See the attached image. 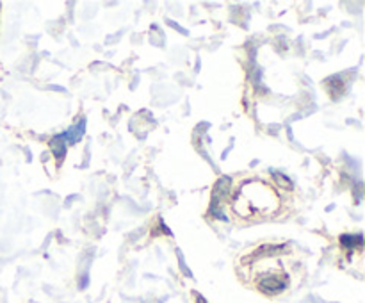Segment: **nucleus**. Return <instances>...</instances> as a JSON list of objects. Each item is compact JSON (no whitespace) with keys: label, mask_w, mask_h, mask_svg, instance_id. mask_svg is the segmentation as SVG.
<instances>
[{"label":"nucleus","mask_w":365,"mask_h":303,"mask_svg":"<svg viewBox=\"0 0 365 303\" xmlns=\"http://www.w3.org/2000/svg\"><path fill=\"white\" fill-rule=\"evenodd\" d=\"M240 266L250 273L256 289L264 294H280L290 282V276L285 270L287 257L284 246H260L240 260Z\"/></svg>","instance_id":"nucleus-1"},{"label":"nucleus","mask_w":365,"mask_h":303,"mask_svg":"<svg viewBox=\"0 0 365 303\" xmlns=\"http://www.w3.org/2000/svg\"><path fill=\"white\" fill-rule=\"evenodd\" d=\"M280 210V194L260 178L242 180L232 196V212L242 222H262Z\"/></svg>","instance_id":"nucleus-2"},{"label":"nucleus","mask_w":365,"mask_h":303,"mask_svg":"<svg viewBox=\"0 0 365 303\" xmlns=\"http://www.w3.org/2000/svg\"><path fill=\"white\" fill-rule=\"evenodd\" d=\"M198 303H207V302H205V298H203V296H198Z\"/></svg>","instance_id":"nucleus-3"}]
</instances>
